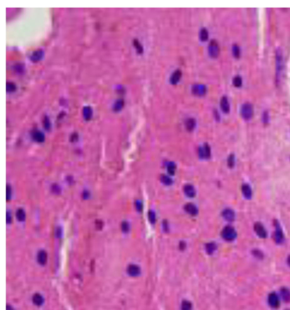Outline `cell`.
<instances>
[{"instance_id":"obj_30","label":"cell","mask_w":290,"mask_h":310,"mask_svg":"<svg viewBox=\"0 0 290 310\" xmlns=\"http://www.w3.org/2000/svg\"><path fill=\"white\" fill-rule=\"evenodd\" d=\"M6 90L9 93H12V92L16 90V85L15 83L13 82H7L6 84Z\"/></svg>"},{"instance_id":"obj_16","label":"cell","mask_w":290,"mask_h":310,"mask_svg":"<svg viewBox=\"0 0 290 310\" xmlns=\"http://www.w3.org/2000/svg\"><path fill=\"white\" fill-rule=\"evenodd\" d=\"M184 192L186 196L190 198H192L195 196L196 194V191H195V189L192 185L191 184H186V185L184 187Z\"/></svg>"},{"instance_id":"obj_28","label":"cell","mask_w":290,"mask_h":310,"mask_svg":"<svg viewBox=\"0 0 290 310\" xmlns=\"http://www.w3.org/2000/svg\"><path fill=\"white\" fill-rule=\"evenodd\" d=\"M167 170H168V172H169V175H175L176 170V165L175 163L173 162H170L168 166H167Z\"/></svg>"},{"instance_id":"obj_36","label":"cell","mask_w":290,"mask_h":310,"mask_svg":"<svg viewBox=\"0 0 290 310\" xmlns=\"http://www.w3.org/2000/svg\"><path fill=\"white\" fill-rule=\"evenodd\" d=\"M121 228L122 230H123V232H124V233H128L129 230H130V224H129L127 222H124L122 223Z\"/></svg>"},{"instance_id":"obj_38","label":"cell","mask_w":290,"mask_h":310,"mask_svg":"<svg viewBox=\"0 0 290 310\" xmlns=\"http://www.w3.org/2000/svg\"><path fill=\"white\" fill-rule=\"evenodd\" d=\"M43 125H44V127H45V129H47V130H48L49 128H50V121H49V119H48V117H45L44 118V120H43Z\"/></svg>"},{"instance_id":"obj_5","label":"cell","mask_w":290,"mask_h":310,"mask_svg":"<svg viewBox=\"0 0 290 310\" xmlns=\"http://www.w3.org/2000/svg\"><path fill=\"white\" fill-rule=\"evenodd\" d=\"M198 154L199 157L202 158H209L211 154V150H210V147L205 143L203 146L200 147L198 149Z\"/></svg>"},{"instance_id":"obj_18","label":"cell","mask_w":290,"mask_h":310,"mask_svg":"<svg viewBox=\"0 0 290 310\" xmlns=\"http://www.w3.org/2000/svg\"><path fill=\"white\" fill-rule=\"evenodd\" d=\"M37 259H38V261L39 264L44 265L46 263V261H47V253L44 251H40L38 254Z\"/></svg>"},{"instance_id":"obj_13","label":"cell","mask_w":290,"mask_h":310,"mask_svg":"<svg viewBox=\"0 0 290 310\" xmlns=\"http://www.w3.org/2000/svg\"><path fill=\"white\" fill-rule=\"evenodd\" d=\"M274 239H275L276 242L278 244L282 243V240H283V234H282V229L278 225L277 226V228H276L275 234H274Z\"/></svg>"},{"instance_id":"obj_17","label":"cell","mask_w":290,"mask_h":310,"mask_svg":"<svg viewBox=\"0 0 290 310\" xmlns=\"http://www.w3.org/2000/svg\"><path fill=\"white\" fill-rule=\"evenodd\" d=\"M221 110L223 111L224 113H229L230 104H229V101H228V100H227V98L226 97V96H223V97L221 98Z\"/></svg>"},{"instance_id":"obj_31","label":"cell","mask_w":290,"mask_h":310,"mask_svg":"<svg viewBox=\"0 0 290 310\" xmlns=\"http://www.w3.org/2000/svg\"><path fill=\"white\" fill-rule=\"evenodd\" d=\"M192 305L189 301H183L181 303V310H191Z\"/></svg>"},{"instance_id":"obj_6","label":"cell","mask_w":290,"mask_h":310,"mask_svg":"<svg viewBox=\"0 0 290 310\" xmlns=\"http://www.w3.org/2000/svg\"><path fill=\"white\" fill-rule=\"evenodd\" d=\"M268 302H269L270 306L274 308H277L280 305V301L278 296L276 293H271L268 297Z\"/></svg>"},{"instance_id":"obj_19","label":"cell","mask_w":290,"mask_h":310,"mask_svg":"<svg viewBox=\"0 0 290 310\" xmlns=\"http://www.w3.org/2000/svg\"><path fill=\"white\" fill-rule=\"evenodd\" d=\"M242 191L245 198L250 199L252 197V189H251V188L248 184H243L242 186Z\"/></svg>"},{"instance_id":"obj_14","label":"cell","mask_w":290,"mask_h":310,"mask_svg":"<svg viewBox=\"0 0 290 310\" xmlns=\"http://www.w3.org/2000/svg\"><path fill=\"white\" fill-rule=\"evenodd\" d=\"M83 116L85 120H90L93 116V109L89 106H86L83 108Z\"/></svg>"},{"instance_id":"obj_40","label":"cell","mask_w":290,"mask_h":310,"mask_svg":"<svg viewBox=\"0 0 290 310\" xmlns=\"http://www.w3.org/2000/svg\"><path fill=\"white\" fill-rule=\"evenodd\" d=\"M254 255L255 256H257V257H259V258L263 257V254L260 252V251H254Z\"/></svg>"},{"instance_id":"obj_9","label":"cell","mask_w":290,"mask_h":310,"mask_svg":"<svg viewBox=\"0 0 290 310\" xmlns=\"http://www.w3.org/2000/svg\"><path fill=\"white\" fill-rule=\"evenodd\" d=\"M127 273L130 274V276H138L140 274V268L138 265L131 264L127 268Z\"/></svg>"},{"instance_id":"obj_20","label":"cell","mask_w":290,"mask_h":310,"mask_svg":"<svg viewBox=\"0 0 290 310\" xmlns=\"http://www.w3.org/2000/svg\"><path fill=\"white\" fill-rule=\"evenodd\" d=\"M43 296H41L38 293L37 294H34L33 297V302L36 306H41L43 303Z\"/></svg>"},{"instance_id":"obj_3","label":"cell","mask_w":290,"mask_h":310,"mask_svg":"<svg viewBox=\"0 0 290 310\" xmlns=\"http://www.w3.org/2000/svg\"><path fill=\"white\" fill-rule=\"evenodd\" d=\"M209 55L213 58H216L220 55V47L218 44L217 41L211 40L209 45Z\"/></svg>"},{"instance_id":"obj_15","label":"cell","mask_w":290,"mask_h":310,"mask_svg":"<svg viewBox=\"0 0 290 310\" xmlns=\"http://www.w3.org/2000/svg\"><path fill=\"white\" fill-rule=\"evenodd\" d=\"M222 215H223L224 218L226 219V221H229V222H232L234 218H235V214L233 212V210H231V209L224 210Z\"/></svg>"},{"instance_id":"obj_44","label":"cell","mask_w":290,"mask_h":310,"mask_svg":"<svg viewBox=\"0 0 290 310\" xmlns=\"http://www.w3.org/2000/svg\"><path fill=\"white\" fill-rule=\"evenodd\" d=\"M6 310H14V308H13V307H11L10 305H8V306H7V307H6Z\"/></svg>"},{"instance_id":"obj_41","label":"cell","mask_w":290,"mask_h":310,"mask_svg":"<svg viewBox=\"0 0 290 310\" xmlns=\"http://www.w3.org/2000/svg\"><path fill=\"white\" fill-rule=\"evenodd\" d=\"M10 222H11V215L9 212H7V223H10Z\"/></svg>"},{"instance_id":"obj_22","label":"cell","mask_w":290,"mask_h":310,"mask_svg":"<svg viewBox=\"0 0 290 310\" xmlns=\"http://www.w3.org/2000/svg\"><path fill=\"white\" fill-rule=\"evenodd\" d=\"M195 126H196V120L194 119H188L186 121V128L187 131H193Z\"/></svg>"},{"instance_id":"obj_12","label":"cell","mask_w":290,"mask_h":310,"mask_svg":"<svg viewBox=\"0 0 290 310\" xmlns=\"http://www.w3.org/2000/svg\"><path fill=\"white\" fill-rule=\"evenodd\" d=\"M185 210L191 216H196L198 212L197 208L193 204H191V203H188L185 205Z\"/></svg>"},{"instance_id":"obj_11","label":"cell","mask_w":290,"mask_h":310,"mask_svg":"<svg viewBox=\"0 0 290 310\" xmlns=\"http://www.w3.org/2000/svg\"><path fill=\"white\" fill-rule=\"evenodd\" d=\"M43 56V52L42 49H38L35 51L33 52V54L31 55V60L33 62H38L42 60Z\"/></svg>"},{"instance_id":"obj_7","label":"cell","mask_w":290,"mask_h":310,"mask_svg":"<svg viewBox=\"0 0 290 310\" xmlns=\"http://www.w3.org/2000/svg\"><path fill=\"white\" fill-rule=\"evenodd\" d=\"M31 136H32L33 140L37 142H43L44 141V139H45L44 134L43 133L42 131H40L39 130H37V129L33 131Z\"/></svg>"},{"instance_id":"obj_1","label":"cell","mask_w":290,"mask_h":310,"mask_svg":"<svg viewBox=\"0 0 290 310\" xmlns=\"http://www.w3.org/2000/svg\"><path fill=\"white\" fill-rule=\"evenodd\" d=\"M253 114H254L253 106L250 103L243 104L241 108V115L242 118L246 120H248L253 117Z\"/></svg>"},{"instance_id":"obj_42","label":"cell","mask_w":290,"mask_h":310,"mask_svg":"<svg viewBox=\"0 0 290 310\" xmlns=\"http://www.w3.org/2000/svg\"><path fill=\"white\" fill-rule=\"evenodd\" d=\"M185 248H186V244L184 242H181V244H180V249L184 250Z\"/></svg>"},{"instance_id":"obj_35","label":"cell","mask_w":290,"mask_h":310,"mask_svg":"<svg viewBox=\"0 0 290 310\" xmlns=\"http://www.w3.org/2000/svg\"><path fill=\"white\" fill-rule=\"evenodd\" d=\"M227 163H228V165L231 168L233 167V165L235 164V158H234V155L231 154L230 155L229 158H228V160H227Z\"/></svg>"},{"instance_id":"obj_45","label":"cell","mask_w":290,"mask_h":310,"mask_svg":"<svg viewBox=\"0 0 290 310\" xmlns=\"http://www.w3.org/2000/svg\"><path fill=\"white\" fill-rule=\"evenodd\" d=\"M287 263H288V265L290 266V256L287 257Z\"/></svg>"},{"instance_id":"obj_24","label":"cell","mask_w":290,"mask_h":310,"mask_svg":"<svg viewBox=\"0 0 290 310\" xmlns=\"http://www.w3.org/2000/svg\"><path fill=\"white\" fill-rule=\"evenodd\" d=\"M15 216H16L17 220L20 221V222H23V221H25V219H26V213H25V211L22 209H19L16 211V215Z\"/></svg>"},{"instance_id":"obj_34","label":"cell","mask_w":290,"mask_h":310,"mask_svg":"<svg viewBox=\"0 0 290 310\" xmlns=\"http://www.w3.org/2000/svg\"><path fill=\"white\" fill-rule=\"evenodd\" d=\"M148 218H149V222H151V223H155V222H156V214H155L153 211H149V213H148Z\"/></svg>"},{"instance_id":"obj_26","label":"cell","mask_w":290,"mask_h":310,"mask_svg":"<svg viewBox=\"0 0 290 310\" xmlns=\"http://www.w3.org/2000/svg\"><path fill=\"white\" fill-rule=\"evenodd\" d=\"M160 180L163 184H165V185H168V186L171 185L173 183L172 179H171L169 176H166V175H162V176H160Z\"/></svg>"},{"instance_id":"obj_33","label":"cell","mask_w":290,"mask_h":310,"mask_svg":"<svg viewBox=\"0 0 290 310\" xmlns=\"http://www.w3.org/2000/svg\"><path fill=\"white\" fill-rule=\"evenodd\" d=\"M232 50H233V55H234L236 58H238L239 56H240V48L238 47V45L234 44L232 47Z\"/></svg>"},{"instance_id":"obj_29","label":"cell","mask_w":290,"mask_h":310,"mask_svg":"<svg viewBox=\"0 0 290 310\" xmlns=\"http://www.w3.org/2000/svg\"><path fill=\"white\" fill-rule=\"evenodd\" d=\"M134 46H135V48L136 51L138 52L139 54L143 53V46H142L141 44L139 42V40L138 39L134 40Z\"/></svg>"},{"instance_id":"obj_23","label":"cell","mask_w":290,"mask_h":310,"mask_svg":"<svg viewBox=\"0 0 290 310\" xmlns=\"http://www.w3.org/2000/svg\"><path fill=\"white\" fill-rule=\"evenodd\" d=\"M124 106V100L119 99V100L116 101H115L114 105H113V110H114V111H116V112H118V111H120V110L123 109Z\"/></svg>"},{"instance_id":"obj_37","label":"cell","mask_w":290,"mask_h":310,"mask_svg":"<svg viewBox=\"0 0 290 310\" xmlns=\"http://www.w3.org/2000/svg\"><path fill=\"white\" fill-rule=\"evenodd\" d=\"M135 208L136 210H138L139 212H140L143 209V204L140 200H136L135 201Z\"/></svg>"},{"instance_id":"obj_4","label":"cell","mask_w":290,"mask_h":310,"mask_svg":"<svg viewBox=\"0 0 290 310\" xmlns=\"http://www.w3.org/2000/svg\"><path fill=\"white\" fill-rule=\"evenodd\" d=\"M191 91L194 95L198 96H202L203 95H205L206 91H207V88L204 85L202 84H196L193 85L192 88H191Z\"/></svg>"},{"instance_id":"obj_43","label":"cell","mask_w":290,"mask_h":310,"mask_svg":"<svg viewBox=\"0 0 290 310\" xmlns=\"http://www.w3.org/2000/svg\"><path fill=\"white\" fill-rule=\"evenodd\" d=\"M83 196H84V199H87V198H89V194L88 192H84V194H83Z\"/></svg>"},{"instance_id":"obj_32","label":"cell","mask_w":290,"mask_h":310,"mask_svg":"<svg viewBox=\"0 0 290 310\" xmlns=\"http://www.w3.org/2000/svg\"><path fill=\"white\" fill-rule=\"evenodd\" d=\"M232 82L234 86H236V87H240V86L242 85V79H241V77L236 76L234 79H233Z\"/></svg>"},{"instance_id":"obj_21","label":"cell","mask_w":290,"mask_h":310,"mask_svg":"<svg viewBox=\"0 0 290 310\" xmlns=\"http://www.w3.org/2000/svg\"><path fill=\"white\" fill-rule=\"evenodd\" d=\"M281 297L284 302H290V291L287 288L281 289Z\"/></svg>"},{"instance_id":"obj_27","label":"cell","mask_w":290,"mask_h":310,"mask_svg":"<svg viewBox=\"0 0 290 310\" xmlns=\"http://www.w3.org/2000/svg\"><path fill=\"white\" fill-rule=\"evenodd\" d=\"M199 37H200V39L202 40V41H206V40L208 39V38H209V33H208V31H207L206 28H202V29H201Z\"/></svg>"},{"instance_id":"obj_8","label":"cell","mask_w":290,"mask_h":310,"mask_svg":"<svg viewBox=\"0 0 290 310\" xmlns=\"http://www.w3.org/2000/svg\"><path fill=\"white\" fill-rule=\"evenodd\" d=\"M254 231L258 234V236L260 238H266L267 234H266V230L264 228V226L260 223V222H256L254 224Z\"/></svg>"},{"instance_id":"obj_10","label":"cell","mask_w":290,"mask_h":310,"mask_svg":"<svg viewBox=\"0 0 290 310\" xmlns=\"http://www.w3.org/2000/svg\"><path fill=\"white\" fill-rule=\"evenodd\" d=\"M182 76V73L181 70H176L172 73V75L170 77V83L172 85H176V84H178L179 81L181 80Z\"/></svg>"},{"instance_id":"obj_25","label":"cell","mask_w":290,"mask_h":310,"mask_svg":"<svg viewBox=\"0 0 290 310\" xmlns=\"http://www.w3.org/2000/svg\"><path fill=\"white\" fill-rule=\"evenodd\" d=\"M205 249H206V251H207V253L211 255V254H213V253H214V251H215V250H216V245H215V243L207 244V245H206Z\"/></svg>"},{"instance_id":"obj_39","label":"cell","mask_w":290,"mask_h":310,"mask_svg":"<svg viewBox=\"0 0 290 310\" xmlns=\"http://www.w3.org/2000/svg\"><path fill=\"white\" fill-rule=\"evenodd\" d=\"M11 194H12V190H11L10 186L8 185L7 186V200H9V199H10Z\"/></svg>"},{"instance_id":"obj_2","label":"cell","mask_w":290,"mask_h":310,"mask_svg":"<svg viewBox=\"0 0 290 310\" xmlns=\"http://www.w3.org/2000/svg\"><path fill=\"white\" fill-rule=\"evenodd\" d=\"M221 234H222V237L227 241H231L237 236L236 230L232 227H230V226H227V227L224 228Z\"/></svg>"}]
</instances>
